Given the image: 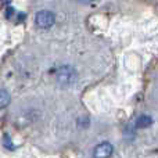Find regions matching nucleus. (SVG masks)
<instances>
[{
	"label": "nucleus",
	"mask_w": 158,
	"mask_h": 158,
	"mask_svg": "<svg viewBox=\"0 0 158 158\" xmlns=\"http://www.w3.org/2000/svg\"><path fill=\"white\" fill-rule=\"evenodd\" d=\"M151 122H153L151 117H148V115H140L136 121V126L137 128H147V126L151 125Z\"/></svg>",
	"instance_id": "nucleus-4"
},
{
	"label": "nucleus",
	"mask_w": 158,
	"mask_h": 158,
	"mask_svg": "<svg viewBox=\"0 0 158 158\" xmlns=\"http://www.w3.org/2000/svg\"><path fill=\"white\" fill-rule=\"evenodd\" d=\"M35 21H36V25H38L39 28L46 29V28L53 27V24H54V21H56V17L52 11L43 10V11H39V13L36 14Z\"/></svg>",
	"instance_id": "nucleus-2"
},
{
	"label": "nucleus",
	"mask_w": 158,
	"mask_h": 158,
	"mask_svg": "<svg viewBox=\"0 0 158 158\" xmlns=\"http://www.w3.org/2000/svg\"><path fill=\"white\" fill-rule=\"evenodd\" d=\"M77 71H75L74 67L71 65H63L61 68H58L57 71V81L60 85L63 86H69V85H74L77 81Z\"/></svg>",
	"instance_id": "nucleus-1"
},
{
	"label": "nucleus",
	"mask_w": 158,
	"mask_h": 158,
	"mask_svg": "<svg viewBox=\"0 0 158 158\" xmlns=\"http://www.w3.org/2000/svg\"><path fill=\"white\" fill-rule=\"evenodd\" d=\"M112 151H114V147H112L111 143L104 142V143H100V144L96 146L93 156H94V158H110Z\"/></svg>",
	"instance_id": "nucleus-3"
},
{
	"label": "nucleus",
	"mask_w": 158,
	"mask_h": 158,
	"mask_svg": "<svg viewBox=\"0 0 158 158\" xmlns=\"http://www.w3.org/2000/svg\"><path fill=\"white\" fill-rule=\"evenodd\" d=\"M10 103V94L7 90L0 89V108H4L6 106H8Z\"/></svg>",
	"instance_id": "nucleus-5"
}]
</instances>
